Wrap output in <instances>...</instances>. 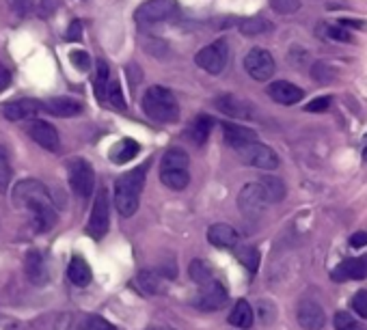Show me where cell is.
<instances>
[{"mask_svg": "<svg viewBox=\"0 0 367 330\" xmlns=\"http://www.w3.org/2000/svg\"><path fill=\"white\" fill-rule=\"evenodd\" d=\"M178 13H180V5L176 0H145V3L136 9L134 20L138 26H151V24L173 20Z\"/></svg>", "mask_w": 367, "mask_h": 330, "instance_id": "cell-5", "label": "cell"}, {"mask_svg": "<svg viewBox=\"0 0 367 330\" xmlns=\"http://www.w3.org/2000/svg\"><path fill=\"white\" fill-rule=\"evenodd\" d=\"M296 318H299V324L303 330H322L326 324V316L318 302L313 300H303L296 309Z\"/></svg>", "mask_w": 367, "mask_h": 330, "instance_id": "cell-15", "label": "cell"}, {"mask_svg": "<svg viewBox=\"0 0 367 330\" xmlns=\"http://www.w3.org/2000/svg\"><path fill=\"white\" fill-rule=\"evenodd\" d=\"M9 84H11V72H9V69L3 63H0V93H3Z\"/></svg>", "mask_w": 367, "mask_h": 330, "instance_id": "cell-46", "label": "cell"}, {"mask_svg": "<svg viewBox=\"0 0 367 330\" xmlns=\"http://www.w3.org/2000/svg\"><path fill=\"white\" fill-rule=\"evenodd\" d=\"M238 205H240V212L247 214V216H259L264 212V207L270 205L264 190H261L259 184H247L242 188V193L238 195Z\"/></svg>", "mask_w": 367, "mask_h": 330, "instance_id": "cell-13", "label": "cell"}, {"mask_svg": "<svg viewBox=\"0 0 367 330\" xmlns=\"http://www.w3.org/2000/svg\"><path fill=\"white\" fill-rule=\"evenodd\" d=\"M86 330H115V326H113V324H109V322L104 320V318L93 316V318L86 320Z\"/></svg>", "mask_w": 367, "mask_h": 330, "instance_id": "cell-44", "label": "cell"}, {"mask_svg": "<svg viewBox=\"0 0 367 330\" xmlns=\"http://www.w3.org/2000/svg\"><path fill=\"white\" fill-rule=\"evenodd\" d=\"M333 326H335V330H367V326L361 324L359 320H355L348 311H337L333 318Z\"/></svg>", "mask_w": 367, "mask_h": 330, "instance_id": "cell-35", "label": "cell"}, {"mask_svg": "<svg viewBox=\"0 0 367 330\" xmlns=\"http://www.w3.org/2000/svg\"><path fill=\"white\" fill-rule=\"evenodd\" d=\"M350 246H352V249H363V246H367V233H365V231H357V233L350 237Z\"/></svg>", "mask_w": 367, "mask_h": 330, "instance_id": "cell-47", "label": "cell"}, {"mask_svg": "<svg viewBox=\"0 0 367 330\" xmlns=\"http://www.w3.org/2000/svg\"><path fill=\"white\" fill-rule=\"evenodd\" d=\"M238 28H240V32L244 35V37H257V35L270 32L274 26H272L270 20H266V17L253 15V17H247V20H242Z\"/></svg>", "mask_w": 367, "mask_h": 330, "instance_id": "cell-26", "label": "cell"}, {"mask_svg": "<svg viewBox=\"0 0 367 330\" xmlns=\"http://www.w3.org/2000/svg\"><path fill=\"white\" fill-rule=\"evenodd\" d=\"M341 26H348V28H361L365 30V22H357V20H341Z\"/></svg>", "mask_w": 367, "mask_h": 330, "instance_id": "cell-49", "label": "cell"}, {"mask_svg": "<svg viewBox=\"0 0 367 330\" xmlns=\"http://www.w3.org/2000/svg\"><path fill=\"white\" fill-rule=\"evenodd\" d=\"M207 240L218 249H232L238 242V231L232 227V224L218 222V224H212V227L207 229Z\"/></svg>", "mask_w": 367, "mask_h": 330, "instance_id": "cell-22", "label": "cell"}, {"mask_svg": "<svg viewBox=\"0 0 367 330\" xmlns=\"http://www.w3.org/2000/svg\"><path fill=\"white\" fill-rule=\"evenodd\" d=\"M190 158L180 147H171L160 162V182L171 190H184L190 184Z\"/></svg>", "mask_w": 367, "mask_h": 330, "instance_id": "cell-4", "label": "cell"}, {"mask_svg": "<svg viewBox=\"0 0 367 330\" xmlns=\"http://www.w3.org/2000/svg\"><path fill=\"white\" fill-rule=\"evenodd\" d=\"M328 106H330V97H318V99L309 101L305 106V110L307 113H324Z\"/></svg>", "mask_w": 367, "mask_h": 330, "instance_id": "cell-42", "label": "cell"}, {"mask_svg": "<svg viewBox=\"0 0 367 330\" xmlns=\"http://www.w3.org/2000/svg\"><path fill=\"white\" fill-rule=\"evenodd\" d=\"M238 262L247 268L249 272H257L259 268V253L255 246H244L238 251Z\"/></svg>", "mask_w": 367, "mask_h": 330, "instance_id": "cell-36", "label": "cell"}, {"mask_svg": "<svg viewBox=\"0 0 367 330\" xmlns=\"http://www.w3.org/2000/svg\"><path fill=\"white\" fill-rule=\"evenodd\" d=\"M147 330H173V328H167V326H160V328H147Z\"/></svg>", "mask_w": 367, "mask_h": 330, "instance_id": "cell-50", "label": "cell"}, {"mask_svg": "<svg viewBox=\"0 0 367 330\" xmlns=\"http://www.w3.org/2000/svg\"><path fill=\"white\" fill-rule=\"evenodd\" d=\"M138 151H141V145L132 138H124V141H119L117 145H113L111 149V160L115 164H128L130 160H134Z\"/></svg>", "mask_w": 367, "mask_h": 330, "instance_id": "cell-24", "label": "cell"}, {"mask_svg": "<svg viewBox=\"0 0 367 330\" xmlns=\"http://www.w3.org/2000/svg\"><path fill=\"white\" fill-rule=\"evenodd\" d=\"M227 59H229V48H227L225 39H218L214 43L201 48L197 52V57H195V63L203 69V72L218 76V74H223Z\"/></svg>", "mask_w": 367, "mask_h": 330, "instance_id": "cell-7", "label": "cell"}, {"mask_svg": "<svg viewBox=\"0 0 367 330\" xmlns=\"http://www.w3.org/2000/svg\"><path fill=\"white\" fill-rule=\"evenodd\" d=\"M67 276L74 285L84 287V285L91 283V268L80 255H74L72 262H69V266H67Z\"/></svg>", "mask_w": 367, "mask_h": 330, "instance_id": "cell-23", "label": "cell"}, {"mask_svg": "<svg viewBox=\"0 0 367 330\" xmlns=\"http://www.w3.org/2000/svg\"><path fill=\"white\" fill-rule=\"evenodd\" d=\"M143 110L158 124H176L180 119V104L164 86H149L143 95Z\"/></svg>", "mask_w": 367, "mask_h": 330, "instance_id": "cell-3", "label": "cell"}, {"mask_svg": "<svg viewBox=\"0 0 367 330\" xmlns=\"http://www.w3.org/2000/svg\"><path fill=\"white\" fill-rule=\"evenodd\" d=\"M67 179L80 199H89L95 190V171L84 158L67 160Z\"/></svg>", "mask_w": 367, "mask_h": 330, "instance_id": "cell-6", "label": "cell"}, {"mask_svg": "<svg viewBox=\"0 0 367 330\" xmlns=\"http://www.w3.org/2000/svg\"><path fill=\"white\" fill-rule=\"evenodd\" d=\"M311 76L313 78H316L320 84H330V82H333L337 76H339V72H337V69L333 67V65H328V63H313L311 65Z\"/></svg>", "mask_w": 367, "mask_h": 330, "instance_id": "cell-32", "label": "cell"}, {"mask_svg": "<svg viewBox=\"0 0 367 330\" xmlns=\"http://www.w3.org/2000/svg\"><path fill=\"white\" fill-rule=\"evenodd\" d=\"M26 276L35 285H44L48 281V264L39 251H30L26 255Z\"/></svg>", "mask_w": 367, "mask_h": 330, "instance_id": "cell-21", "label": "cell"}, {"mask_svg": "<svg viewBox=\"0 0 367 330\" xmlns=\"http://www.w3.org/2000/svg\"><path fill=\"white\" fill-rule=\"evenodd\" d=\"M39 110H41V101H37V99H15V101L0 104V115L9 121L35 117Z\"/></svg>", "mask_w": 367, "mask_h": 330, "instance_id": "cell-17", "label": "cell"}, {"mask_svg": "<svg viewBox=\"0 0 367 330\" xmlns=\"http://www.w3.org/2000/svg\"><path fill=\"white\" fill-rule=\"evenodd\" d=\"M104 104H109V106H113L117 110H126V99H124V93H121V84L117 80L109 82L106 95H104Z\"/></svg>", "mask_w": 367, "mask_h": 330, "instance_id": "cell-34", "label": "cell"}, {"mask_svg": "<svg viewBox=\"0 0 367 330\" xmlns=\"http://www.w3.org/2000/svg\"><path fill=\"white\" fill-rule=\"evenodd\" d=\"M26 134L32 138L35 143H37L39 147H44L46 151H59L61 147V138H59V132L57 128L48 124V121H41V119H32L28 128H26Z\"/></svg>", "mask_w": 367, "mask_h": 330, "instance_id": "cell-12", "label": "cell"}, {"mask_svg": "<svg viewBox=\"0 0 367 330\" xmlns=\"http://www.w3.org/2000/svg\"><path fill=\"white\" fill-rule=\"evenodd\" d=\"M274 59L268 50L253 48L247 57H244V69L249 72V76L257 82H266L274 74Z\"/></svg>", "mask_w": 367, "mask_h": 330, "instance_id": "cell-9", "label": "cell"}, {"mask_svg": "<svg viewBox=\"0 0 367 330\" xmlns=\"http://www.w3.org/2000/svg\"><path fill=\"white\" fill-rule=\"evenodd\" d=\"M61 5V0H41L39 3V15L41 17H50L52 13H55Z\"/></svg>", "mask_w": 367, "mask_h": 330, "instance_id": "cell-45", "label": "cell"}, {"mask_svg": "<svg viewBox=\"0 0 367 330\" xmlns=\"http://www.w3.org/2000/svg\"><path fill=\"white\" fill-rule=\"evenodd\" d=\"M223 134H225V143L229 145L234 151H240L247 145L257 143V134L251 128H244L240 124H232V121H225L223 124Z\"/></svg>", "mask_w": 367, "mask_h": 330, "instance_id": "cell-16", "label": "cell"}, {"mask_svg": "<svg viewBox=\"0 0 367 330\" xmlns=\"http://www.w3.org/2000/svg\"><path fill=\"white\" fill-rule=\"evenodd\" d=\"M13 201L20 210L28 212L37 231H50L59 220V212L52 203L48 190L37 179H24L13 188Z\"/></svg>", "mask_w": 367, "mask_h": 330, "instance_id": "cell-1", "label": "cell"}, {"mask_svg": "<svg viewBox=\"0 0 367 330\" xmlns=\"http://www.w3.org/2000/svg\"><path fill=\"white\" fill-rule=\"evenodd\" d=\"M352 309H355V313L361 316L363 320H367V291L361 289L355 293V298H352Z\"/></svg>", "mask_w": 367, "mask_h": 330, "instance_id": "cell-40", "label": "cell"}, {"mask_svg": "<svg viewBox=\"0 0 367 330\" xmlns=\"http://www.w3.org/2000/svg\"><path fill=\"white\" fill-rule=\"evenodd\" d=\"M11 177H13V168L9 162L7 149L0 147V195H7V190L11 186Z\"/></svg>", "mask_w": 367, "mask_h": 330, "instance_id": "cell-33", "label": "cell"}, {"mask_svg": "<svg viewBox=\"0 0 367 330\" xmlns=\"http://www.w3.org/2000/svg\"><path fill=\"white\" fill-rule=\"evenodd\" d=\"M324 35H326L328 39L341 41V43H350L352 41V35H350V30H346V26L328 24V26H324Z\"/></svg>", "mask_w": 367, "mask_h": 330, "instance_id": "cell-37", "label": "cell"}, {"mask_svg": "<svg viewBox=\"0 0 367 330\" xmlns=\"http://www.w3.org/2000/svg\"><path fill=\"white\" fill-rule=\"evenodd\" d=\"M227 296H229V293H227L225 285L218 281H212L207 285H201L197 298H195V307L201 311H218L225 307Z\"/></svg>", "mask_w": 367, "mask_h": 330, "instance_id": "cell-14", "label": "cell"}, {"mask_svg": "<svg viewBox=\"0 0 367 330\" xmlns=\"http://www.w3.org/2000/svg\"><path fill=\"white\" fill-rule=\"evenodd\" d=\"M134 283H136L138 291L147 293V296H156V293H162V289H164V281H162L160 272H149V270L138 272Z\"/></svg>", "mask_w": 367, "mask_h": 330, "instance_id": "cell-25", "label": "cell"}, {"mask_svg": "<svg viewBox=\"0 0 367 330\" xmlns=\"http://www.w3.org/2000/svg\"><path fill=\"white\" fill-rule=\"evenodd\" d=\"M188 272H190V279L197 285H207V283L214 281V270L207 262H203V259H195V262H190Z\"/></svg>", "mask_w": 367, "mask_h": 330, "instance_id": "cell-30", "label": "cell"}, {"mask_svg": "<svg viewBox=\"0 0 367 330\" xmlns=\"http://www.w3.org/2000/svg\"><path fill=\"white\" fill-rule=\"evenodd\" d=\"M240 155V160L249 166L255 168H264V171H272L279 166V155L268 147V145H261V143H253L247 145L244 149L236 151Z\"/></svg>", "mask_w": 367, "mask_h": 330, "instance_id": "cell-10", "label": "cell"}, {"mask_svg": "<svg viewBox=\"0 0 367 330\" xmlns=\"http://www.w3.org/2000/svg\"><path fill=\"white\" fill-rule=\"evenodd\" d=\"M111 224V201H109V193L106 190H97V197L93 203V210L89 216V224H86V233H89L93 240H102L109 231Z\"/></svg>", "mask_w": 367, "mask_h": 330, "instance_id": "cell-8", "label": "cell"}, {"mask_svg": "<svg viewBox=\"0 0 367 330\" xmlns=\"http://www.w3.org/2000/svg\"><path fill=\"white\" fill-rule=\"evenodd\" d=\"M145 175H147V164L136 166L124 175H119L115 182V207L117 212L130 218L136 214L138 210V201H141V193H143V184H145Z\"/></svg>", "mask_w": 367, "mask_h": 330, "instance_id": "cell-2", "label": "cell"}, {"mask_svg": "<svg viewBox=\"0 0 367 330\" xmlns=\"http://www.w3.org/2000/svg\"><path fill=\"white\" fill-rule=\"evenodd\" d=\"M214 126V121L209 119L207 115H199L195 121H192V126L188 128V136H190V141L195 143V145H203L207 141V136H209V130H212Z\"/></svg>", "mask_w": 367, "mask_h": 330, "instance_id": "cell-27", "label": "cell"}, {"mask_svg": "<svg viewBox=\"0 0 367 330\" xmlns=\"http://www.w3.org/2000/svg\"><path fill=\"white\" fill-rule=\"evenodd\" d=\"M270 7L281 15H292L301 9V0H270Z\"/></svg>", "mask_w": 367, "mask_h": 330, "instance_id": "cell-39", "label": "cell"}, {"mask_svg": "<svg viewBox=\"0 0 367 330\" xmlns=\"http://www.w3.org/2000/svg\"><path fill=\"white\" fill-rule=\"evenodd\" d=\"M109 82H111V69L106 61H97V74H95V95L97 99L104 104V95H106L109 89Z\"/></svg>", "mask_w": 367, "mask_h": 330, "instance_id": "cell-31", "label": "cell"}, {"mask_svg": "<svg viewBox=\"0 0 367 330\" xmlns=\"http://www.w3.org/2000/svg\"><path fill=\"white\" fill-rule=\"evenodd\" d=\"M259 186H261V190H264L268 203H279V201L285 199V184L279 179V177L266 175V177H261Z\"/></svg>", "mask_w": 367, "mask_h": 330, "instance_id": "cell-29", "label": "cell"}, {"mask_svg": "<svg viewBox=\"0 0 367 330\" xmlns=\"http://www.w3.org/2000/svg\"><path fill=\"white\" fill-rule=\"evenodd\" d=\"M363 158H367V141H365V149H363Z\"/></svg>", "mask_w": 367, "mask_h": 330, "instance_id": "cell-51", "label": "cell"}, {"mask_svg": "<svg viewBox=\"0 0 367 330\" xmlns=\"http://www.w3.org/2000/svg\"><path fill=\"white\" fill-rule=\"evenodd\" d=\"M65 39L67 41H80L82 39V22L80 20H74L69 24L67 32H65Z\"/></svg>", "mask_w": 367, "mask_h": 330, "instance_id": "cell-43", "label": "cell"}, {"mask_svg": "<svg viewBox=\"0 0 367 330\" xmlns=\"http://www.w3.org/2000/svg\"><path fill=\"white\" fill-rule=\"evenodd\" d=\"M41 110L48 115L69 119V117H76L82 113V104L74 97H52V99L41 101Z\"/></svg>", "mask_w": 367, "mask_h": 330, "instance_id": "cell-20", "label": "cell"}, {"mask_svg": "<svg viewBox=\"0 0 367 330\" xmlns=\"http://www.w3.org/2000/svg\"><path fill=\"white\" fill-rule=\"evenodd\" d=\"M9 3H11V7L17 11V13H20V15H24L28 9H30V5H32V0H9Z\"/></svg>", "mask_w": 367, "mask_h": 330, "instance_id": "cell-48", "label": "cell"}, {"mask_svg": "<svg viewBox=\"0 0 367 330\" xmlns=\"http://www.w3.org/2000/svg\"><path fill=\"white\" fill-rule=\"evenodd\" d=\"M229 324L236 326V328H251L253 326V309L247 300H238L236 307L232 309L229 313Z\"/></svg>", "mask_w": 367, "mask_h": 330, "instance_id": "cell-28", "label": "cell"}, {"mask_svg": "<svg viewBox=\"0 0 367 330\" xmlns=\"http://www.w3.org/2000/svg\"><path fill=\"white\" fill-rule=\"evenodd\" d=\"M367 276V262L365 259H346L341 262L333 272H330V279L335 283H344V281H361Z\"/></svg>", "mask_w": 367, "mask_h": 330, "instance_id": "cell-19", "label": "cell"}, {"mask_svg": "<svg viewBox=\"0 0 367 330\" xmlns=\"http://www.w3.org/2000/svg\"><path fill=\"white\" fill-rule=\"evenodd\" d=\"M69 63H72L78 72H89L91 69V57L84 50H72L69 52Z\"/></svg>", "mask_w": 367, "mask_h": 330, "instance_id": "cell-38", "label": "cell"}, {"mask_svg": "<svg viewBox=\"0 0 367 330\" xmlns=\"http://www.w3.org/2000/svg\"><path fill=\"white\" fill-rule=\"evenodd\" d=\"M288 59H290V63H292L294 67H301L305 61H309V55H307V52H305L301 46H292Z\"/></svg>", "mask_w": 367, "mask_h": 330, "instance_id": "cell-41", "label": "cell"}, {"mask_svg": "<svg viewBox=\"0 0 367 330\" xmlns=\"http://www.w3.org/2000/svg\"><path fill=\"white\" fill-rule=\"evenodd\" d=\"M268 95L276 104H281V106H294V104H299L305 97V91L288 80H276L268 86Z\"/></svg>", "mask_w": 367, "mask_h": 330, "instance_id": "cell-18", "label": "cell"}, {"mask_svg": "<svg viewBox=\"0 0 367 330\" xmlns=\"http://www.w3.org/2000/svg\"><path fill=\"white\" fill-rule=\"evenodd\" d=\"M214 106L227 115V117H234V119H257V110L251 101L242 99L238 95H232V93H225V95H218L214 99Z\"/></svg>", "mask_w": 367, "mask_h": 330, "instance_id": "cell-11", "label": "cell"}]
</instances>
